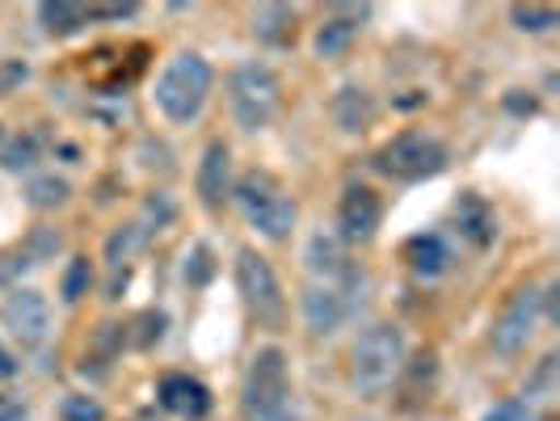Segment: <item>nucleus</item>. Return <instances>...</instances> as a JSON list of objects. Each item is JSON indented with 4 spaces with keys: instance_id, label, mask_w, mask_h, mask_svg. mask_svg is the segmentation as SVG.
Listing matches in <instances>:
<instances>
[{
    "instance_id": "5",
    "label": "nucleus",
    "mask_w": 560,
    "mask_h": 421,
    "mask_svg": "<svg viewBox=\"0 0 560 421\" xmlns=\"http://www.w3.org/2000/svg\"><path fill=\"white\" fill-rule=\"evenodd\" d=\"M447 161H451L447 148L434 140V136H425V131H400V136H393V140L371 156L375 173H384L388 182H405V186L425 182V177H439L447 168Z\"/></svg>"
},
{
    "instance_id": "25",
    "label": "nucleus",
    "mask_w": 560,
    "mask_h": 421,
    "mask_svg": "<svg viewBox=\"0 0 560 421\" xmlns=\"http://www.w3.org/2000/svg\"><path fill=\"white\" fill-rule=\"evenodd\" d=\"M89 286H93V261L89 257H72L68 270H63V279H59L63 304H81L84 295H89Z\"/></svg>"
},
{
    "instance_id": "20",
    "label": "nucleus",
    "mask_w": 560,
    "mask_h": 421,
    "mask_svg": "<svg viewBox=\"0 0 560 421\" xmlns=\"http://www.w3.org/2000/svg\"><path fill=\"white\" fill-rule=\"evenodd\" d=\"M350 17H329L325 26L316 30V56L320 59H341L350 47H354V38H359V22H363L371 9H346Z\"/></svg>"
},
{
    "instance_id": "27",
    "label": "nucleus",
    "mask_w": 560,
    "mask_h": 421,
    "mask_svg": "<svg viewBox=\"0 0 560 421\" xmlns=\"http://www.w3.org/2000/svg\"><path fill=\"white\" fill-rule=\"evenodd\" d=\"M59 245H63V236H59L56 227H34V232H30V241L22 245V253H26L30 266H43L47 257H56Z\"/></svg>"
},
{
    "instance_id": "12",
    "label": "nucleus",
    "mask_w": 560,
    "mask_h": 421,
    "mask_svg": "<svg viewBox=\"0 0 560 421\" xmlns=\"http://www.w3.org/2000/svg\"><path fill=\"white\" fill-rule=\"evenodd\" d=\"M156 400H161L165 413L182 421H202L211 413V388L202 379H195V375H182V371H173V375L161 379Z\"/></svg>"
},
{
    "instance_id": "10",
    "label": "nucleus",
    "mask_w": 560,
    "mask_h": 421,
    "mask_svg": "<svg viewBox=\"0 0 560 421\" xmlns=\"http://www.w3.org/2000/svg\"><path fill=\"white\" fill-rule=\"evenodd\" d=\"M384 224V198L371 186H346L337 202V241L346 245H366Z\"/></svg>"
},
{
    "instance_id": "22",
    "label": "nucleus",
    "mask_w": 560,
    "mask_h": 421,
    "mask_svg": "<svg viewBox=\"0 0 560 421\" xmlns=\"http://www.w3.org/2000/svg\"><path fill=\"white\" fill-rule=\"evenodd\" d=\"M72 198V186H68V177H56V173H38V177H30L26 182V202L34 211H56Z\"/></svg>"
},
{
    "instance_id": "38",
    "label": "nucleus",
    "mask_w": 560,
    "mask_h": 421,
    "mask_svg": "<svg viewBox=\"0 0 560 421\" xmlns=\"http://www.w3.org/2000/svg\"><path fill=\"white\" fill-rule=\"evenodd\" d=\"M18 375V363H13V354L9 350H0V379H13Z\"/></svg>"
},
{
    "instance_id": "17",
    "label": "nucleus",
    "mask_w": 560,
    "mask_h": 421,
    "mask_svg": "<svg viewBox=\"0 0 560 421\" xmlns=\"http://www.w3.org/2000/svg\"><path fill=\"white\" fill-rule=\"evenodd\" d=\"M405 261L418 279H439V274H447L455 257H451V245L439 232H418V236L405 241Z\"/></svg>"
},
{
    "instance_id": "29",
    "label": "nucleus",
    "mask_w": 560,
    "mask_h": 421,
    "mask_svg": "<svg viewBox=\"0 0 560 421\" xmlns=\"http://www.w3.org/2000/svg\"><path fill=\"white\" fill-rule=\"evenodd\" d=\"M173 215H177L173 198H168V195H156V198H148V202H143V220H136V224H140L143 232H148V236H152V232H161V227H165L168 220H173Z\"/></svg>"
},
{
    "instance_id": "15",
    "label": "nucleus",
    "mask_w": 560,
    "mask_h": 421,
    "mask_svg": "<svg viewBox=\"0 0 560 421\" xmlns=\"http://www.w3.org/2000/svg\"><path fill=\"white\" fill-rule=\"evenodd\" d=\"M451 220H455V232H459L472 249H489V245L498 241V215H493V207L480 195H472V190H464V195L455 198Z\"/></svg>"
},
{
    "instance_id": "19",
    "label": "nucleus",
    "mask_w": 560,
    "mask_h": 421,
    "mask_svg": "<svg viewBox=\"0 0 560 421\" xmlns=\"http://www.w3.org/2000/svg\"><path fill=\"white\" fill-rule=\"evenodd\" d=\"M253 34L270 47H291L300 34V13L291 4H261L253 9Z\"/></svg>"
},
{
    "instance_id": "35",
    "label": "nucleus",
    "mask_w": 560,
    "mask_h": 421,
    "mask_svg": "<svg viewBox=\"0 0 560 421\" xmlns=\"http://www.w3.org/2000/svg\"><path fill=\"white\" fill-rule=\"evenodd\" d=\"M140 4H97V9H89V22L93 17H102V22H122V17H131Z\"/></svg>"
},
{
    "instance_id": "36",
    "label": "nucleus",
    "mask_w": 560,
    "mask_h": 421,
    "mask_svg": "<svg viewBox=\"0 0 560 421\" xmlns=\"http://www.w3.org/2000/svg\"><path fill=\"white\" fill-rule=\"evenodd\" d=\"M30 77L26 63H0V93H9L13 84H22Z\"/></svg>"
},
{
    "instance_id": "14",
    "label": "nucleus",
    "mask_w": 560,
    "mask_h": 421,
    "mask_svg": "<svg viewBox=\"0 0 560 421\" xmlns=\"http://www.w3.org/2000/svg\"><path fill=\"white\" fill-rule=\"evenodd\" d=\"M439 388V354L418 350L396 375V409H421Z\"/></svg>"
},
{
    "instance_id": "31",
    "label": "nucleus",
    "mask_w": 560,
    "mask_h": 421,
    "mask_svg": "<svg viewBox=\"0 0 560 421\" xmlns=\"http://www.w3.org/2000/svg\"><path fill=\"white\" fill-rule=\"evenodd\" d=\"M26 270H34L26 261V253L13 249V253H0V286H9L13 291V279H22Z\"/></svg>"
},
{
    "instance_id": "6",
    "label": "nucleus",
    "mask_w": 560,
    "mask_h": 421,
    "mask_svg": "<svg viewBox=\"0 0 560 421\" xmlns=\"http://www.w3.org/2000/svg\"><path fill=\"white\" fill-rule=\"evenodd\" d=\"M228 102H232V118L241 131H261L275 122L282 102V84L279 72L266 68V63H241L232 72V84H228Z\"/></svg>"
},
{
    "instance_id": "21",
    "label": "nucleus",
    "mask_w": 560,
    "mask_h": 421,
    "mask_svg": "<svg viewBox=\"0 0 560 421\" xmlns=\"http://www.w3.org/2000/svg\"><path fill=\"white\" fill-rule=\"evenodd\" d=\"M38 22H43L47 34L68 38L81 26H89V9L84 4H68V0H47V4H38Z\"/></svg>"
},
{
    "instance_id": "18",
    "label": "nucleus",
    "mask_w": 560,
    "mask_h": 421,
    "mask_svg": "<svg viewBox=\"0 0 560 421\" xmlns=\"http://www.w3.org/2000/svg\"><path fill=\"white\" fill-rule=\"evenodd\" d=\"M375 114H380V106H375V97H371L366 89H359V84H341V89H337L334 118L346 136H363L366 127L375 122Z\"/></svg>"
},
{
    "instance_id": "9",
    "label": "nucleus",
    "mask_w": 560,
    "mask_h": 421,
    "mask_svg": "<svg viewBox=\"0 0 560 421\" xmlns=\"http://www.w3.org/2000/svg\"><path fill=\"white\" fill-rule=\"evenodd\" d=\"M0 320H4V329L13 334V341H18L22 350H34V346H43L47 334H51V304H47V295L34 291V286H13V291L4 295Z\"/></svg>"
},
{
    "instance_id": "2",
    "label": "nucleus",
    "mask_w": 560,
    "mask_h": 421,
    "mask_svg": "<svg viewBox=\"0 0 560 421\" xmlns=\"http://www.w3.org/2000/svg\"><path fill=\"white\" fill-rule=\"evenodd\" d=\"M405 366V334L396 325H371L350 350V388L363 400H380Z\"/></svg>"
},
{
    "instance_id": "37",
    "label": "nucleus",
    "mask_w": 560,
    "mask_h": 421,
    "mask_svg": "<svg viewBox=\"0 0 560 421\" xmlns=\"http://www.w3.org/2000/svg\"><path fill=\"white\" fill-rule=\"evenodd\" d=\"M505 110L535 114V110H539V102H535V97H518V89H514V93H505Z\"/></svg>"
},
{
    "instance_id": "28",
    "label": "nucleus",
    "mask_w": 560,
    "mask_h": 421,
    "mask_svg": "<svg viewBox=\"0 0 560 421\" xmlns=\"http://www.w3.org/2000/svg\"><path fill=\"white\" fill-rule=\"evenodd\" d=\"M59 421H106V409L93 396L72 393L63 396V405H59Z\"/></svg>"
},
{
    "instance_id": "3",
    "label": "nucleus",
    "mask_w": 560,
    "mask_h": 421,
    "mask_svg": "<svg viewBox=\"0 0 560 421\" xmlns=\"http://www.w3.org/2000/svg\"><path fill=\"white\" fill-rule=\"evenodd\" d=\"M232 195H236V207H241L245 224H249L261 241H275V245H279V241H287V236L295 232L300 207H295V198L282 190L279 177L253 168V173H245V177L232 186Z\"/></svg>"
},
{
    "instance_id": "13",
    "label": "nucleus",
    "mask_w": 560,
    "mask_h": 421,
    "mask_svg": "<svg viewBox=\"0 0 560 421\" xmlns=\"http://www.w3.org/2000/svg\"><path fill=\"white\" fill-rule=\"evenodd\" d=\"M198 198H202V207H211V211H220L228 198H232V148L224 140L207 143V152H202V161H198Z\"/></svg>"
},
{
    "instance_id": "1",
    "label": "nucleus",
    "mask_w": 560,
    "mask_h": 421,
    "mask_svg": "<svg viewBox=\"0 0 560 421\" xmlns=\"http://www.w3.org/2000/svg\"><path fill=\"white\" fill-rule=\"evenodd\" d=\"M291 371L279 346L253 350L245 384H241V418L245 421H291Z\"/></svg>"
},
{
    "instance_id": "39",
    "label": "nucleus",
    "mask_w": 560,
    "mask_h": 421,
    "mask_svg": "<svg viewBox=\"0 0 560 421\" xmlns=\"http://www.w3.org/2000/svg\"><path fill=\"white\" fill-rule=\"evenodd\" d=\"M0 136H4V131H0Z\"/></svg>"
},
{
    "instance_id": "24",
    "label": "nucleus",
    "mask_w": 560,
    "mask_h": 421,
    "mask_svg": "<svg viewBox=\"0 0 560 421\" xmlns=\"http://www.w3.org/2000/svg\"><path fill=\"white\" fill-rule=\"evenodd\" d=\"M143 245H148V232H143L140 224L114 227L110 241H106V266H110V270H127V261H131Z\"/></svg>"
},
{
    "instance_id": "26",
    "label": "nucleus",
    "mask_w": 560,
    "mask_h": 421,
    "mask_svg": "<svg viewBox=\"0 0 560 421\" xmlns=\"http://www.w3.org/2000/svg\"><path fill=\"white\" fill-rule=\"evenodd\" d=\"M510 22L527 34H544V30L560 26V9H552V4H510Z\"/></svg>"
},
{
    "instance_id": "33",
    "label": "nucleus",
    "mask_w": 560,
    "mask_h": 421,
    "mask_svg": "<svg viewBox=\"0 0 560 421\" xmlns=\"http://www.w3.org/2000/svg\"><path fill=\"white\" fill-rule=\"evenodd\" d=\"M485 421H532V409H527V400H502L498 409H489Z\"/></svg>"
},
{
    "instance_id": "11",
    "label": "nucleus",
    "mask_w": 560,
    "mask_h": 421,
    "mask_svg": "<svg viewBox=\"0 0 560 421\" xmlns=\"http://www.w3.org/2000/svg\"><path fill=\"white\" fill-rule=\"evenodd\" d=\"M300 308H304V325H308L312 337H334L354 316L359 300L350 291L334 286V282H312L304 300H300Z\"/></svg>"
},
{
    "instance_id": "23",
    "label": "nucleus",
    "mask_w": 560,
    "mask_h": 421,
    "mask_svg": "<svg viewBox=\"0 0 560 421\" xmlns=\"http://www.w3.org/2000/svg\"><path fill=\"white\" fill-rule=\"evenodd\" d=\"M43 148H47V136H43V131L18 136L13 143H4V152H0V168H4V173H30V168L38 165Z\"/></svg>"
},
{
    "instance_id": "32",
    "label": "nucleus",
    "mask_w": 560,
    "mask_h": 421,
    "mask_svg": "<svg viewBox=\"0 0 560 421\" xmlns=\"http://www.w3.org/2000/svg\"><path fill=\"white\" fill-rule=\"evenodd\" d=\"M211 253H207V245H195V253H190V261H186V282H195V286H202V282L211 279Z\"/></svg>"
},
{
    "instance_id": "34",
    "label": "nucleus",
    "mask_w": 560,
    "mask_h": 421,
    "mask_svg": "<svg viewBox=\"0 0 560 421\" xmlns=\"http://www.w3.org/2000/svg\"><path fill=\"white\" fill-rule=\"evenodd\" d=\"M0 421H30L26 396L18 393H0Z\"/></svg>"
},
{
    "instance_id": "8",
    "label": "nucleus",
    "mask_w": 560,
    "mask_h": 421,
    "mask_svg": "<svg viewBox=\"0 0 560 421\" xmlns=\"http://www.w3.org/2000/svg\"><path fill=\"white\" fill-rule=\"evenodd\" d=\"M539 312H544L539 286H518V291L510 295V304L502 308V316L493 320L489 346H493L498 354H518V350H527V341L535 337V325H539Z\"/></svg>"
},
{
    "instance_id": "4",
    "label": "nucleus",
    "mask_w": 560,
    "mask_h": 421,
    "mask_svg": "<svg viewBox=\"0 0 560 421\" xmlns=\"http://www.w3.org/2000/svg\"><path fill=\"white\" fill-rule=\"evenodd\" d=\"M211 63L195 51H182L165 63V72L156 77V106L165 114L168 122H195L207 97H211Z\"/></svg>"
},
{
    "instance_id": "7",
    "label": "nucleus",
    "mask_w": 560,
    "mask_h": 421,
    "mask_svg": "<svg viewBox=\"0 0 560 421\" xmlns=\"http://www.w3.org/2000/svg\"><path fill=\"white\" fill-rule=\"evenodd\" d=\"M236 291L245 300V312H249L261 329H282L287 300H282L279 274H275V266L257 249L236 253Z\"/></svg>"
},
{
    "instance_id": "16",
    "label": "nucleus",
    "mask_w": 560,
    "mask_h": 421,
    "mask_svg": "<svg viewBox=\"0 0 560 421\" xmlns=\"http://www.w3.org/2000/svg\"><path fill=\"white\" fill-rule=\"evenodd\" d=\"M304 261H308V270L316 274L320 282H334V286H346V282H354L363 270L346 257V245L337 241V236H312L308 241V253H304Z\"/></svg>"
},
{
    "instance_id": "30",
    "label": "nucleus",
    "mask_w": 560,
    "mask_h": 421,
    "mask_svg": "<svg viewBox=\"0 0 560 421\" xmlns=\"http://www.w3.org/2000/svg\"><path fill=\"white\" fill-rule=\"evenodd\" d=\"M165 325H168L165 312H143L140 320H136V329H140V334L131 337V341H136L140 350H148V346H156V341L165 337Z\"/></svg>"
}]
</instances>
